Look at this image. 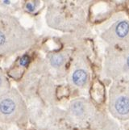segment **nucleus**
<instances>
[{"label":"nucleus","mask_w":129,"mask_h":130,"mask_svg":"<svg viewBox=\"0 0 129 130\" xmlns=\"http://www.w3.org/2000/svg\"><path fill=\"white\" fill-rule=\"evenodd\" d=\"M109 108L119 120L129 119V81L116 83L110 89Z\"/></svg>","instance_id":"nucleus-1"},{"label":"nucleus","mask_w":129,"mask_h":130,"mask_svg":"<svg viewBox=\"0 0 129 130\" xmlns=\"http://www.w3.org/2000/svg\"><path fill=\"white\" fill-rule=\"evenodd\" d=\"M93 105L85 99H77L71 102L68 110L69 120L73 124H82L91 121L95 117Z\"/></svg>","instance_id":"nucleus-2"},{"label":"nucleus","mask_w":129,"mask_h":130,"mask_svg":"<svg viewBox=\"0 0 129 130\" xmlns=\"http://www.w3.org/2000/svg\"><path fill=\"white\" fill-rule=\"evenodd\" d=\"M91 123L95 124V130H119L115 123L112 120L106 118V116L96 115Z\"/></svg>","instance_id":"nucleus-3"},{"label":"nucleus","mask_w":129,"mask_h":130,"mask_svg":"<svg viewBox=\"0 0 129 130\" xmlns=\"http://www.w3.org/2000/svg\"><path fill=\"white\" fill-rule=\"evenodd\" d=\"M72 82L78 87H84L88 81V74L83 69H78L73 72Z\"/></svg>","instance_id":"nucleus-4"},{"label":"nucleus","mask_w":129,"mask_h":130,"mask_svg":"<svg viewBox=\"0 0 129 130\" xmlns=\"http://www.w3.org/2000/svg\"><path fill=\"white\" fill-rule=\"evenodd\" d=\"M15 107V103L10 99L4 100L0 104V111L3 114H11Z\"/></svg>","instance_id":"nucleus-5"},{"label":"nucleus","mask_w":129,"mask_h":130,"mask_svg":"<svg viewBox=\"0 0 129 130\" xmlns=\"http://www.w3.org/2000/svg\"><path fill=\"white\" fill-rule=\"evenodd\" d=\"M129 32V24L127 21H121L115 28V32L119 38H124Z\"/></svg>","instance_id":"nucleus-6"},{"label":"nucleus","mask_w":129,"mask_h":130,"mask_svg":"<svg viewBox=\"0 0 129 130\" xmlns=\"http://www.w3.org/2000/svg\"><path fill=\"white\" fill-rule=\"evenodd\" d=\"M51 64L54 67H59L64 63V57L61 54L53 55L51 57Z\"/></svg>","instance_id":"nucleus-7"},{"label":"nucleus","mask_w":129,"mask_h":130,"mask_svg":"<svg viewBox=\"0 0 129 130\" xmlns=\"http://www.w3.org/2000/svg\"><path fill=\"white\" fill-rule=\"evenodd\" d=\"M28 63H29V57L28 56H24L20 59V64L21 66H28Z\"/></svg>","instance_id":"nucleus-8"},{"label":"nucleus","mask_w":129,"mask_h":130,"mask_svg":"<svg viewBox=\"0 0 129 130\" xmlns=\"http://www.w3.org/2000/svg\"><path fill=\"white\" fill-rule=\"evenodd\" d=\"M6 41V36L2 31H0V46H2L3 44Z\"/></svg>","instance_id":"nucleus-9"},{"label":"nucleus","mask_w":129,"mask_h":130,"mask_svg":"<svg viewBox=\"0 0 129 130\" xmlns=\"http://www.w3.org/2000/svg\"><path fill=\"white\" fill-rule=\"evenodd\" d=\"M26 7H27V9L29 11H31V12H32L33 11H34V9H35V6L33 5L32 3H28V4L26 5Z\"/></svg>","instance_id":"nucleus-10"},{"label":"nucleus","mask_w":129,"mask_h":130,"mask_svg":"<svg viewBox=\"0 0 129 130\" xmlns=\"http://www.w3.org/2000/svg\"><path fill=\"white\" fill-rule=\"evenodd\" d=\"M127 65H128V67H129V56L127 58Z\"/></svg>","instance_id":"nucleus-11"},{"label":"nucleus","mask_w":129,"mask_h":130,"mask_svg":"<svg viewBox=\"0 0 129 130\" xmlns=\"http://www.w3.org/2000/svg\"><path fill=\"white\" fill-rule=\"evenodd\" d=\"M2 83V79H1V77H0V84Z\"/></svg>","instance_id":"nucleus-12"},{"label":"nucleus","mask_w":129,"mask_h":130,"mask_svg":"<svg viewBox=\"0 0 129 130\" xmlns=\"http://www.w3.org/2000/svg\"><path fill=\"white\" fill-rule=\"evenodd\" d=\"M59 130H68V129H66V128H65V129H59Z\"/></svg>","instance_id":"nucleus-13"}]
</instances>
